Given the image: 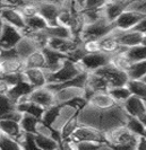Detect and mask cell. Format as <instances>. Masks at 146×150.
<instances>
[{
    "instance_id": "6da1fadb",
    "label": "cell",
    "mask_w": 146,
    "mask_h": 150,
    "mask_svg": "<svg viewBox=\"0 0 146 150\" xmlns=\"http://www.w3.org/2000/svg\"><path fill=\"white\" fill-rule=\"evenodd\" d=\"M128 117V114L120 104L111 108H96L86 104L78 113V123L96 129L105 134L117 128L125 127Z\"/></svg>"
},
{
    "instance_id": "7a4b0ae2",
    "label": "cell",
    "mask_w": 146,
    "mask_h": 150,
    "mask_svg": "<svg viewBox=\"0 0 146 150\" xmlns=\"http://www.w3.org/2000/svg\"><path fill=\"white\" fill-rule=\"evenodd\" d=\"M105 143L113 150H137L139 137L125 127L117 128L105 133Z\"/></svg>"
},
{
    "instance_id": "3957f363",
    "label": "cell",
    "mask_w": 146,
    "mask_h": 150,
    "mask_svg": "<svg viewBox=\"0 0 146 150\" xmlns=\"http://www.w3.org/2000/svg\"><path fill=\"white\" fill-rule=\"evenodd\" d=\"M83 72L85 71L79 66V63H75L69 59H67L63 62L61 68L56 72H51V74L46 72L48 85H60V83H67Z\"/></svg>"
},
{
    "instance_id": "277c9868",
    "label": "cell",
    "mask_w": 146,
    "mask_h": 150,
    "mask_svg": "<svg viewBox=\"0 0 146 150\" xmlns=\"http://www.w3.org/2000/svg\"><path fill=\"white\" fill-rule=\"evenodd\" d=\"M115 30V24L108 22L105 19V17H103L98 22L84 26V28L80 33L79 40H80V42L92 41V40L99 41L102 38H104L108 34H110L111 32H113Z\"/></svg>"
},
{
    "instance_id": "5b68a950",
    "label": "cell",
    "mask_w": 146,
    "mask_h": 150,
    "mask_svg": "<svg viewBox=\"0 0 146 150\" xmlns=\"http://www.w3.org/2000/svg\"><path fill=\"white\" fill-rule=\"evenodd\" d=\"M96 75H99L102 77L107 83L109 85L110 89L111 88H115V87H122V86H127V83L129 81L128 75L125 72L119 70L118 68H115V66H112L111 63L105 66V67L101 68L98 71H95Z\"/></svg>"
},
{
    "instance_id": "8992f818",
    "label": "cell",
    "mask_w": 146,
    "mask_h": 150,
    "mask_svg": "<svg viewBox=\"0 0 146 150\" xmlns=\"http://www.w3.org/2000/svg\"><path fill=\"white\" fill-rule=\"evenodd\" d=\"M69 142L78 143V142H96V143H105V135L103 132H101L96 129L90 128L80 125L76 129V131L73 133L68 140Z\"/></svg>"
},
{
    "instance_id": "52a82bcc",
    "label": "cell",
    "mask_w": 146,
    "mask_h": 150,
    "mask_svg": "<svg viewBox=\"0 0 146 150\" xmlns=\"http://www.w3.org/2000/svg\"><path fill=\"white\" fill-rule=\"evenodd\" d=\"M111 57L110 54L103 52L93 53V54H86L82 61L79 62V66L85 72H95L101 68L105 67L111 63Z\"/></svg>"
},
{
    "instance_id": "ba28073f",
    "label": "cell",
    "mask_w": 146,
    "mask_h": 150,
    "mask_svg": "<svg viewBox=\"0 0 146 150\" xmlns=\"http://www.w3.org/2000/svg\"><path fill=\"white\" fill-rule=\"evenodd\" d=\"M38 15H41L46 23L49 24V27L58 26V17L61 11L62 2L57 1H38Z\"/></svg>"
},
{
    "instance_id": "9c48e42d",
    "label": "cell",
    "mask_w": 146,
    "mask_h": 150,
    "mask_svg": "<svg viewBox=\"0 0 146 150\" xmlns=\"http://www.w3.org/2000/svg\"><path fill=\"white\" fill-rule=\"evenodd\" d=\"M23 38L22 30L5 23V27L0 36V47L4 51L16 49V46L23 40Z\"/></svg>"
},
{
    "instance_id": "30bf717a",
    "label": "cell",
    "mask_w": 146,
    "mask_h": 150,
    "mask_svg": "<svg viewBox=\"0 0 146 150\" xmlns=\"http://www.w3.org/2000/svg\"><path fill=\"white\" fill-rule=\"evenodd\" d=\"M82 44L80 41H78L76 38H51L48 41L46 47L54 50L57 52L65 54L67 58L70 53H73L76 49H78Z\"/></svg>"
},
{
    "instance_id": "8fae6325",
    "label": "cell",
    "mask_w": 146,
    "mask_h": 150,
    "mask_svg": "<svg viewBox=\"0 0 146 150\" xmlns=\"http://www.w3.org/2000/svg\"><path fill=\"white\" fill-rule=\"evenodd\" d=\"M143 18H144V16L139 15L135 11L126 10L115 22V30H120V32L134 30Z\"/></svg>"
},
{
    "instance_id": "7c38bea8",
    "label": "cell",
    "mask_w": 146,
    "mask_h": 150,
    "mask_svg": "<svg viewBox=\"0 0 146 150\" xmlns=\"http://www.w3.org/2000/svg\"><path fill=\"white\" fill-rule=\"evenodd\" d=\"M27 98H28V100L42 106L46 110L49 108V107L57 105V103H56V94L52 90L49 89L48 87H42V88L34 89Z\"/></svg>"
},
{
    "instance_id": "4fadbf2b",
    "label": "cell",
    "mask_w": 146,
    "mask_h": 150,
    "mask_svg": "<svg viewBox=\"0 0 146 150\" xmlns=\"http://www.w3.org/2000/svg\"><path fill=\"white\" fill-rule=\"evenodd\" d=\"M130 1H105L103 7V15L108 22L115 24V22L119 18V16L123 11L127 10Z\"/></svg>"
},
{
    "instance_id": "5bb4252c",
    "label": "cell",
    "mask_w": 146,
    "mask_h": 150,
    "mask_svg": "<svg viewBox=\"0 0 146 150\" xmlns=\"http://www.w3.org/2000/svg\"><path fill=\"white\" fill-rule=\"evenodd\" d=\"M0 16H1V18L4 19V22L6 24L10 25V26H14V27L18 28L19 30H23L26 27L25 18H24L23 15L21 14V11L17 8H4L0 11Z\"/></svg>"
},
{
    "instance_id": "9a60e30c",
    "label": "cell",
    "mask_w": 146,
    "mask_h": 150,
    "mask_svg": "<svg viewBox=\"0 0 146 150\" xmlns=\"http://www.w3.org/2000/svg\"><path fill=\"white\" fill-rule=\"evenodd\" d=\"M0 131L2 134L7 135L17 142H21L25 134L21 123L10 120H0Z\"/></svg>"
},
{
    "instance_id": "2e32d148",
    "label": "cell",
    "mask_w": 146,
    "mask_h": 150,
    "mask_svg": "<svg viewBox=\"0 0 146 150\" xmlns=\"http://www.w3.org/2000/svg\"><path fill=\"white\" fill-rule=\"evenodd\" d=\"M42 51L44 53V57H46V71L49 72V74L56 72L57 70H59L62 64H63V62L68 59L65 54H61V53L57 52L54 50H51L49 47H44Z\"/></svg>"
},
{
    "instance_id": "e0dca14e",
    "label": "cell",
    "mask_w": 146,
    "mask_h": 150,
    "mask_svg": "<svg viewBox=\"0 0 146 150\" xmlns=\"http://www.w3.org/2000/svg\"><path fill=\"white\" fill-rule=\"evenodd\" d=\"M122 107L128 114V116H131V117L139 119L146 114V103L143 99L132 95L123 103Z\"/></svg>"
},
{
    "instance_id": "ac0fdd59",
    "label": "cell",
    "mask_w": 146,
    "mask_h": 150,
    "mask_svg": "<svg viewBox=\"0 0 146 150\" xmlns=\"http://www.w3.org/2000/svg\"><path fill=\"white\" fill-rule=\"evenodd\" d=\"M23 74L27 83L34 89L48 86V76L44 69H25Z\"/></svg>"
},
{
    "instance_id": "d6986e66",
    "label": "cell",
    "mask_w": 146,
    "mask_h": 150,
    "mask_svg": "<svg viewBox=\"0 0 146 150\" xmlns=\"http://www.w3.org/2000/svg\"><path fill=\"white\" fill-rule=\"evenodd\" d=\"M115 35L118 38V41L121 46L126 49H130L132 46L143 44L144 35L140 34L136 30H128V32H120L118 30H115Z\"/></svg>"
},
{
    "instance_id": "ffe728a7",
    "label": "cell",
    "mask_w": 146,
    "mask_h": 150,
    "mask_svg": "<svg viewBox=\"0 0 146 150\" xmlns=\"http://www.w3.org/2000/svg\"><path fill=\"white\" fill-rule=\"evenodd\" d=\"M33 90H34V88L32 87L30 83H27V80L25 79V76H24L23 80H21L17 85L13 86V87L10 88L7 96L17 105L21 100H23L24 98L28 97Z\"/></svg>"
},
{
    "instance_id": "44dd1931",
    "label": "cell",
    "mask_w": 146,
    "mask_h": 150,
    "mask_svg": "<svg viewBox=\"0 0 146 150\" xmlns=\"http://www.w3.org/2000/svg\"><path fill=\"white\" fill-rule=\"evenodd\" d=\"M0 66L4 75L22 74L25 70V60L21 57H13L0 60Z\"/></svg>"
},
{
    "instance_id": "7402d4cb",
    "label": "cell",
    "mask_w": 146,
    "mask_h": 150,
    "mask_svg": "<svg viewBox=\"0 0 146 150\" xmlns=\"http://www.w3.org/2000/svg\"><path fill=\"white\" fill-rule=\"evenodd\" d=\"M99 41H100L101 52L107 53V54H110V55H113L115 53H119L123 51V50H126V47L120 45L115 30L111 32L110 34H108L107 36L99 40Z\"/></svg>"
},
{
    "instance_id": "603a6c76",
    "label": "cell",
    "mask_w": 146,
    "mask_h": 150,
    "mask_svg": "<svg viewBox=\"0 0 146 150\" xmlns=\"http://www.w3.org/2000/svg\"><path fill=\"white\" fill-rule=\"evenodd\" d=\"M87 104L96 108H111V107H115V105H119L113 99V97L109 94V91H100V93L93 94L88 98Z\"/></svg>"
},
{
    "instance_id": "cb8c5ba5",
    "label": "cell",
    "mask_w": 146,
    "mask_h": 150,
    "mask_svg": "<svg viewBox=\"0 0 146 150\" xmlns=\"http://www.w3.org/2000/svg\"><path fill=\"white\" fill-rule=\"evenodd\" d=\"M56 94V103L57 105H65L71 99L76 97H84V88H77V87H70L61 89Z\"/></svg>"
},
{
    "instance_id": "d4e9b609",
    "label": "cell",
    "mask_w": 146,
    "mask_h": 150,
    "mask_svg": "<svg viewBox=\"0 0 146 150\" xmlns=\"http://www.w3.org/2000/svg\"><path fill=\"white\" fill-rule=\"evenodd\" d=\"M17 110L23 114L32 115V116L40 119V120H42V116L46 112V108H43L42 106L38 105L31 100H28V98H24L23 100H21L17 104Z\"/></svg>"
},
{
    "instance_id": "484cf974",
    "label": "cell",
    "mask_w": 146,
    "mask_h": 150,
    "mask_svg": "<svg viewBox=\"0 0 146 150\" xmlns=\"http://www.w3.org/2000/svg\"><path fill=\"white\" fill-rule=\"evenodd\" d=\"M38 50H41L38 47V45L30 38H23V40L18 43V45L16 46V51L18 53V55L22 59H26L27 57H30L32 53H34Z\"/></svg>"
},
{
    "instance_id": "4316f807",
    "label": "cell",
    "mask_w": 146,
    "mask_h": 150,
    "mask_svg": "<svg viewBox=\"0 0 146 150\" xmlns=\"http://www.w3.org/2000/svg\"><path fill=\"white\" fill-rule=\"evenodd\" d=\"M25 69H46V61L42 50H38L25 59Z\"/></svg>"
},
{
    "instance_id": "83f0119b",
    "label": "cell",
    "mask_w": 146,
    "mask_h": 150,
    "mask_svg": "<svg viewBox=\"0 0 146 150\" xmlns=\"http://www.w3.org/2000/svg\"><path fill=\"white\" fill-rule=\"evenodd\" d=\"M26 27L22 32H43L49 27V24L41 15H36L32 18L25 19Z\"/></svg>"
},
{
    "instance_id": "f1b7e54d",
    "label": "cell",
    "mask_w": 146,
    "mask_h": 150,
    "mask_svg": "<svg viewBox=\"0 0 146 150\" xmlns=\"http://www.w3.org/2000/svg\"><path fill=\"white\" fill-rule=\"evenodd\" d=\"M78 113H76L69 121H67L63 124V127L60 129L59 133H60V138H61V142L62 141H68L70 139V137L73 135V133L76 131V129L79 127V123H78Z\"/></svg>"
},
{
    "instance_id": "f546056e",
    "label": "cell",
    "mask_w": 146,
    "mask_h": 150,
    "mask_svg": "<svg viewBox=\"0 0 146 150\" xmlns=\"http://www.w3.org/2000/svg\"><path fill=\"white\" fill-rule=\"evenodd\" d=\"M127 75L129 80H144L146 78V60L132 63Z\"/></svg>"
},
{
    "instance_id": "4dcf8cb0",
    "label": "cell",
    "mask_w": 146,
    "mask_h": 150,
    "mask_svg": "<svg viewBox=\"0 0 146 150\" xmlns=\"http://www.w3.org/2000/svg\"><path fill=\"white\" fill-rule=\"evenodd\" d=\"M41 123L40 119H36L32 115H27V114H24L23 119L21 121V127L23 129V131L25 133H28V134H38V125Z\"/></svg>"
},
{
    "instance_id": "1f68e13d",
    "label": "cell",
    "mask_w": 146,
    "mask_h": 150,
    "mask_svg": "<svg viewBox=\"0 0 146 150\" xmlns=\"http://www.w3.org/2000/svg\"><path fill=\"white\" fill-rule=\"evenodd\" d=\"M127 50L128 49H126V50H123V51H121V52L119 53H115V54H113L111 57V64L115 66V68H118L119 70L125 71L126 74H127L128 69L130 68V66L132 64V62L128 59V57L126 54Z\"/></svg>"
},
{
    "instance_id": "d6a6232c",
    "label": "cell",
    "mask_w": 146,
    "mask_h": 150,
    "mask_svg": "<svg viewBox=\"0 0 146 150\" xmlns=\"http://www.w3.org/2000/svg\"><path fill=\"white\" fill-rule=\"evenodd\" d=\"M35 141L41 150H58L60 147V143H61L52 137L43 134L35 135Z\"/></svg>"
},
{
    "instance_id": "836d02e7",
    "label": "cell",
    "mask_w": 146,
    "mask_h": 150,
    "mask_svg": "<svg viewBox=\"0 0 146 150\" xmlns=\"http://www.w3.org/2000/svg\"><path fill=\"white\" fill-rule=\"evenodd\" d=\"M60 112H61V105H54L52 107H49L46 108L43 116H42V123L46 125L48 128L53 129L54 123L57 122L59 115H60ZM54 130V129H53Z\"/></svg>"
},
{
    "instance_id": "e575fe53",
    "label": "cell",
    "mask_w": 146,
    "mask_h": 150,
    "mask_svg": "<svg viewBox=\"0 0 146 150\" xmlns=\"http://www.w3.org/2000/svg\"><path fill=\"white\" fill-rule=\"evenodd\" d=\"M127 87L130 90L131 95L139 97L146 103V83L143 80H129Z\"/></svg>"
},
{
    "instance_id": "d590c367",
    "label": "cell",
    "mask_w": 146,
    "mask_h": 150,
    "mask_svg": "<svg viewBox=\"0 0 146 150\" xmlns=\"http://www.w3.org/2000/svg\"><path fill=\"white\" fill-rule=\"evenodd\" d=\"M126 54L128 57V59L135 63V62H139V61H145L146 60V46L143 44L137 45V46H132L130 49H128L126 51Z\"/></svg>"
},
{
    "instance_id": "8d00e7d4",
    "label": "cell",
    "mask_w": 146,
    "mask_h": 150,
    "mask_svg": "<svg viewBox=\"0 0 146 150\" xmlns=\"http://www.w3.org/2000/svg\"><path fill=\"white\" fill-rule=\"evenodd\" d=\"M17 9L21 11V14L23 15L25 19H28V18L38 15V1H23L22 5Z\"/></svg>"
},
{
    "instance_id": "74e56055",
    "label": "cell",
    "mask_w": 146,
    "mask_h": 150,
    "mask_svg": "<svg viewBox=\"0 0 146 150\" xmlns=\"http://www.w3.org/2000/svg\"><path fill=\"white\" fill-rule=\"evenodd\" d=\"M46 34L49 36V38H74L73 34L70 32L69 28L65 27V26H52V27H48L46 30Z\"/></svg>"
},
{
    "instance_id": "f35d334b",
    "label": "cell",
    "mask_w": 146,
    "mask_h": 150,
    "mask_svg": "<svg viewBox=\"0 0 146 150\" xmlns=\"http://www.w3.org/2000/svg\"><path fill=\"white\" fill-rule=\"evenodd\" d=\"M109 94L113 97L115 102L120 105H122L123 103L131 96V93L129 88L127 86H122V87H115V88H111L109 90Z\"/></svg>"
},
{
    "instance_id": "ab89813d",
    "label": "cell",
    "mask_w": 146,
    "mask_h": 150,
    "mask_svg": "<svg viewBox=\"0 0 146 150\" xmlns=\"http://www.w3.org/2000/svg\"><path fill=\"white\" fill-rule=\"evenodd\" d=\"M126 127L130 130L132 133H135L138 137H144L146 132V127L144 125V123L142 121L137 119V117H128V121L126 123Z\"/></svg>"
},
{
    "instance_id": "60d3db41",
    "label": "cell",
    "mask_w": 146,
    "mask_h": 150,
    "mask_svg": "<svg viewBox=\"0 0 146 150\" xmlns=\"http://www.w3.org/2000/svg\"><path fill=\"white\" fill-rule=\"evenodd\" d=\"M15 110H17V105L7 95L0 96V119Z\"/></svg>"
},
{
    "instance_id": "b9f144b4",
    "label": "cell",
    "mask_w": 146,
    "mask_h": 150,
    "mask_svg": "<svg viewBox=\"0 0 146 150\" xmlns=\"http://www.w3.org/2000/svg\"><path fill=\"white\" fill-rule=\"evenodd\" d=\"M0 150H23L19 142L10 139L7 135L2 134L0 139Z\"/></svg>"
},
{
    "instance_id": "7bdbcfd3",
    "label": "cell",
    "mask_w": 146,
    "mask_h": 150,
    "mask_svg": "<svg viewBox=\"0 0 146 150\" xmlns=\"http://www.w3.org/2000/svg\"><path fill=\"white\" fill-rule=\"evenodd\" d=\"M19 144L22 146L23 150H41L36 144L35 141V135L34 134H28L25 133L22 139V141L19 142Z\"/></svg>"
},
{
    "instance_id": "ee69618b",
    "label": "cell",
    "mask_w": 146,
    "mask_h": 150,
    "mask_svg": "<svg viewBox=\"0 0 146 150\" xmlns=\"http://www.w3.org/2000/svg\"><path fill=\"white\" fill-rule=\"evenodd\" d=\"M127 10L135 11L139 15L146 17V0H136V1H130Z\"/></svg>"
},
{
    "instance_id": "f6af8a7d",
    "label": "cell",
    "mask_w": 146,
    "mask_h": 150,
    "mask_svg": "<svg viewBox=\"0 0 146 150\" xmlns=\"http://www.w3.org/2000/svg\"><path fill=\"white\" fill-rule=\"evenodd\" d=\"M82 46L84 49V51L87 54H93V53H99L101 52V46H100V41H85L82 42Z\"/></svg>"
},
{
    "instance_id": "bcb514c9",
    "label": "cell",
    "mask_w": 146,
    "mask_h": 150,
    "mask_svg": "<svg viewBox=\"0 0 146 150\" xmlns=\"http://www.w3.org/2000/svg\"><path fill=\"white\" fill-rule=\"evenodd\" d=\"M73 144L75 150H99L102 146V143L96 142H78L73 143Z\"/></svg>"
},
{
    "instance_id": "7dc6e473",
    "label": "cell",
    "mask_w": 146,
    "mask_h": 150,
    "mask_svg": "<svg viewBox=\"0 0 146 150\" xmlns=\"http://www.w3.org/2000/svg\"><path fill=\"white\" fill-rule=\"evenodd\" d=\"M1 78H2L5 81H7V83L13 87V86L17 85L21 80H23L24 74L22 72V74H15V75H4Z\"/></svg>"
},
{
    "instance_id": "c3c4849f",
    "label": "cell",
    "mask_w": 146,
    "mask_h": 150,
    "mask_svg": "<svg viewBox=\"0 0 146 150\" xmlns=\"http://www.w3.org/2000/svg\"><path fill=\"white\" fill-rule=\"evenodd\" d=\"M10 88H11V86H10L7 81H5L2 78H0V96L8 95Z\"/></svg>"
},
{
    "instance_id": "681fc988",
    "label": "cell",
    "mask_w": 146,
    "mask_h": 150,
    "mask_svg": "<svg viewBox=\"0 0 146 150\" xmlns=\"http://www.w3.org/2000/svg\"><path fill=\"white\" fill-rule=\"evenodd\" d=\"M134 30L139 32V33L143 34V35H146V17H144V18L140 21V23L136 26V28Z\"/></svg>"
},
{
    "instance_id": "f907efd6",
    "label": "cell",
    "mask_w": 146,
    "mask_h": 150,
    "mask_svg": "<svg viewBox=\"0 0 146 150\" xmlns=\"http://www.w3.org/2000/svg\"><path fill=\"white\" fill-rule=\"evenodd\" d=\"M58 150H75V148H74V144L69 141H62Z\"/></svg>"
},
{
    "instance_id": "816d5d0a",
    "label": "cell",
    "mask_w": 146,
    "mask_h": 150,
    "mask_svg": "<svg viewBox=\"0 0 146 150\" xmlns=\"http://www.w3.org/2000/svg\"><path fill=\"white\" fill-rule=\"evenodd\" d=\"M137 150H146V138L139 137L138 143H137Z\"/></svg>"
},
{
    "instance_id": "f5cc1de1",
    "label": "cell",
    "mask_w": 146,
    "mask_h": 150,
    "mask_svg": "<svg viewBox=\"0 0 146 150\" xmlns=\"http://www.w3.org/2000/svg\"><path fill=\"white\" fill-rule=\"evenodd\" d=\"M4 27H5V22H4V19H2L1 16H0V36H1V33H2V30H4Z\"/></svg>"
},
{
    "instance_id": "db71d44e",
    "label": "cell",
    "mask_w": 146,
    "mask_h": 150,
    "mask_svg": "<svg viewBox=\"0 0 146 150\" xmlns=\"http://www.w3.org/2000/svg\"><path fill=\"white\" fill-rule=\"evenodd\" d=\"M99 150H113V149H112L110 146H108L107 143H104V144H102V146H101V148Z\"/></svg>"
},
{
    "instance_id": "11a10c76",
    "label": "cell",
    "mask_w": 146,
    "mask_h": 150,
    "mask_svg": "<svg viewBox=\"0 0 146 150\" xmlns=\"http://www.w3.org/2000/svg\"><path fill=\"white\" fill-rule=\"evenodd\" d=\"M4 8H6V2L5 1H1L0 0V11L4 9Z\"/></svg>"
},
{
    "instance_id": "9f6ffc18",
    "label": "cell",
    "mask_w": 146,
    "mask_h": 150,
    "mask_svg": "<svg viewBox=\"0 0 146 150\" xmlns=\"http://www.w3.org/2000/svg\"><path fill=\"white\" fill-rule=\"evenodd\" d=\"M2 54H4V50H2L1 47H0V60L2 59Z\"/></svg>"
},
{
    "instance_id": "6f0895ef",
    "label": "cell",
    "mask_w": 146,
    "mask_h": 150,
    "mask_svg": "<svg viewBox=\"0 0 146 150\" xmlns=\"http://www.w3.org/2000/svg\"><path fill=\"white\" fill-rule=\"evenodd\" d=\"M4 76V74H2V70H1V66H0V78Z\"/></svg>"
},
{
    "instance_id": "680465c9",
    "label": "cell",
    "mask_w": 146,
    "mask_h": 150,
    "mask_svg": "<svg viewBox=\"0 0 146 150\" xmlns=\"http://www.w3.org/2000/svg\"><path fill=\"white\" fill-rule=\"evenodd\" d=\"M1 135H2V133H1V131H0V139H1Z\"/></svg>"
},
{
    "instance_id": "91938a15",
    "label": "cell",
    "mask_w": 146,
    "mask_h": 150,
    "mask_svg": "<svg viewBox=\"0 0 146 150\" xmlns=\"http://www.w3.org/2000/svg\"><path fill=\"white\" fill-rule=\"evenodd\" d=\"M143 81H145V83H146V78H145V79H144V80H143Z\"/></svg>"
}]
</instances>
